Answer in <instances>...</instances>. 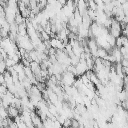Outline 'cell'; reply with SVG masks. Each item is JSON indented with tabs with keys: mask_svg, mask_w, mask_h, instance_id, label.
I'll return each mask as SVG.
<instances>
[{
	"mask_svg": "<svg viewBox=\"0 0 128 128\" xmlns=\"http://www.w3.org/2000/svg\"><path fill=\"white\" fill-rule=\"evenodd\" d=\"M75 81V75L69 71H64L62 73L61 85L62 86H72Z\"/></svg>",
	"mask_w": 128,
	"mask_h": 128,
	"instance_id": "1",
	"label": "cell"
},
{
	"mask_svg": "<svg viewBox=\"0 0 128 128\" xmlns=\"http://www.w3.org/2000/svg\"><path fill=\"white\" fill-rule=\"evenodd\" d=\"M76 67V72H77V76H81L82 74L86 73V71L88 70L87 64H86V60L85 59H80L79 62L75 65Z\"/></svg>",
	"mask_w": 128,
	"mask_h": 128,
	"instance_id": "2",
	"label": "cell"
},
{
	"mask_svg": "<svg viewBox=\"0 0 128 128\" xmlns=\"http://www.w3.org/2000/svg\"><path fill=\"white\" fill-rule=\"evenodd\" d=\"M7 110H8V114H9V117L10 118H15L16 116L19 115V112H20V110L17 107L13 106V105H10L7 108Z\"/></svg>",
	"mask_w": 128,
	"mask_h": 128,
	"instance_id": "3",
	"label": "cell"
},
{
	"mask_svg": "<svg viewBox=\"0 0 128 128\" xmlns=\"http://www.w3.org/2000/svg\"><path fill=\"white\" fill-rule=\"evenodd\" d=\"M18 34L22 35V36L27 35V24H26V22L18 25Z\"/></svg>",
	"mask_w": 128,
	"mask_h": 128,
	"instance_id": "4",
	"label": "cell"
},
{
	"mask_svg": "<svg viewBox=\"0 0 128 128\" xmlns=\"http://www.w3.org/2000/svg\"><path fill=\"white\" fill-rule=\"evenodd\" d=\"M108 55V51L105 49V48H102V47H98V50H97V57L101 58V59H105Z\"/></svg>",
	"mask_w": 128,
	"mask_h": 128,
	"instance_id": "5",
	"label": "cell"
},
{
	"mask_svg": "<svg viewBox=\"0 0 128 128\" xmlns=\"http://www.w3.org/2000/svg\"><path fill=\"white\" fill-rule=\"evenodd\" d=\"M121 33H122V30H119V29H116V28H112V27L109 28V34H111L115 38L121 36Z\"/></svg>",
	"mask_w": 128,
	"mask_h": 128,
	"instance_id": "6",
	"label": "cell"
},
{
	"mask_svg": "<svg viewBox=\"0 0 128 128\" xmlns=\"http://www.w3.org/2000/svg\"><path fill=\"white\" fill-rule=\"evenodd\" d=\"M24 22H26V18L24 17V16H22V14L19 12V13H17L16 14V16H15V23L16 24H22V23H24Z\"/></svg>",
	"mask_w": 128,
	"mask_h": 128,
	"instance_id": "7",
	"label": "cell"
},
{
	"mask_svg": "<svg viewBox=\"0 0 128 128\" xmlns=\"http://www.w3.org/2000/svg\"><path fill=\"white\" fill-rule=\"evenodd\" d=\"M40 38L42 39V41L50 40V34H48L45 30H42V31H40Z\"/></svg>",
	"mask_w": 128,
	"mask_h": 128,
	"instance_id": "8",
	"label": "cell"
},
{
	"mask_svg": "<svg viewBox=\"0 0 128 128\" xmlns=\"http://www.w3.org/2000/svg\"><path fill=\"white\" fill-rule=\"evenodd\" d=\"M5 64H6V66H7V68H9V67H13L15 64H16V62L11 58V57H8V58H6L5 60Z\"/></svg>",
	"mask_w": 128,
	"mask_h": 128,
	"instance_id": "9",
	"label": "cell"
},
{
	"mask_svg": "<svg viewBox=\"0 0 128 128\" xmlns=\"http://www.w3.org/2000/svg\"><path fill=\"white\" fill-rule=\"evenodd\" d=\"M87 6H88V9H92V10H97V4H96L95 0H88Z\"/></svg>",
	"mask_w": 128,
	"mask_h": 128,
	"instance_id": "10",
	"label": "cell"
},
{
	"mask_svg": "<svg viewBox=\"0 0 128 128\" xmlns=\"http://www.w3.org/2000/svg\"><path fill=\"white\" fill-rule=\"evenodd\" d=\"M87 13L89 15V17L92 19V21H95L96 20V10H92V9H88L87 10Z\"/></svg>",
	"mask_w": 128,
	"mask_h": 128,
	"instance_id": "11",
	"label": "cell"
},
{
	"mask_svg": "<svg viewBox=\"0 0 128 128\" xmlns=\"http://www.w3.org/2000/svg\"><path fill=\"white\" fill-rule=\"evenodd\" d=\"M115 46L118 47V48H120V47L123 46V41H122V37L121 36H119V37L116 38V44H115Z\"/></svg>",
	"mask_w": 128,
	"mask_h": 128,
	"instance_id": "12",
	"label": "cell"
},
{
	"mask_svg": "<svg viewBox=\"0 0 128 128\" xmlns=\"http://www.w3.org/2000/svg\"><path fill=\"white\" fill-rule=\"evenodd\" d=\"M71 127H80V123L77 119L72 118L71 119Z\"/></svg>",
	"mask_w": 128,
	"mask_h": 128,
	"instance_id": "13",
	"label": "cell"
},
{
	"mask_svg": "<svg viewBox=\"0 0 128 128\" xmlns=\"http://www.w3.org/2000/svg\"><path fill=\"white\" fill-rule=\"evenodd\" d=\"M71 119H72V118H66L62 126H64V127H69V126H71Z\"/></svg>",
	"mask_w": 128,
	"mask_h": 128,
	"instance_id": "14",
	"label": "cell"
},
{
	"mask_svg": "<svg viewBox=\"0 0 128 128\" xmlns=\"http://www.w3.org/2000/svg\"><path fill=\"white\" fill-rule=\"evenodd\" d=\"M121 106H122L126 111H128V99H125L124 101H122V102H121Z\"/></svg>",
	"mask_w": 128,
	"mask_h": 128,
	"instance_id": "15",
	"label": "cell"
},
{
	"mask_svg": "<svg viewBox=\"0 0 128 128\" xmlns=\"http://www.w3.org/2000/svg\"><path fill=\"white\" fill-rule=\"evenodd\" d=\"M17 126L19 127V128H25V127H27V125H26V123L23 121V120H20L18 123H17Z\"/></svg>",
	"mask_w": 128,
	"mask_h": 128,
	"instance_id": "16",
	"label": "cell"
},
{
	"mask_svg": "<svg viewBox=\"0 0 128 128\" xmlns=\"http://www.w3.org/2000/svg\"><path fill=\"white\" fill-rule=\"evenodd\" d=\"M121 64L123 65V67H128V58H123Z\"/></svg>",
	"mask_w": 128,
	"mask_h": 128,
	"instance_id": "17",
	"label": "cell"
},
{
	"mask_svg": "<svg viewBox=\"0 0 128 128\" xmlns=\"http://www.w3.org/2000/svg\"><path fill=\"white\" fill-rule=\"evenodd\" d=\"M124 73H125V76L128 77V67H124Z\"/></svg>",
	"mask_w": 128,
	"mask_h": 128,
	"instance_id": "18",
	"label": "cell"
},
{
	"mask_svg": "<svg viewBox=\"0 0 128 128\" xmlns=\"http://www.w3.org/2000/svg\"><path fill=\"white\" fill-rule=\"evenodd\" d=\"M58 2H60L62 5H65L66 4V2H67V0H57Z\"/></svg>",
	"mask_w": 128,
	"mask_h": 128,
	"instance_id": "19",
	"label": "cell"
}]
</instances>
